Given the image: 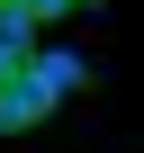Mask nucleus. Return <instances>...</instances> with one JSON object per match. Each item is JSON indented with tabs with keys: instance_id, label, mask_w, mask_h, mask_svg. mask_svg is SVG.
Instances as JSON below:
<instances>
[{
	"instance_id": "2",
	"label": "nucleus",
	"mask_w": 144,
	"mask_h": 153,
	"mask_svg": "<svg viewBox=\"0 0 144 153\" xmlns=\"http://www.w3.org/2000/svg\"><path fill=\"white\" fill-rule=\"evenodd\" d=\"M27 72H36V81H45L54 99H63V90H81V81H90V63H81V54H27Z\"/></svg>"
},
{
	"instance_id": "1",
	"label": "nucleus",
	"mask_w": 144,
	"mask_h": 153,
	"mask_svg": "<svg viewBox=\"0 0 144 153\" xmlns=\"http://www.w3.org/2000/svg\"><path fill=\"white\" fill-rule=\"evenodd\" d=\"M54 108V90L36 81V72H18V81H0V135H27L36 117Z\"/></svg>"
},
{
	"instance_id": "4",
	"label": "nucleus",
	"mask_w": 144,
	"mask_h": 153,
	"mask_svg": "<svg viewBox=\"0 0 144 153\" xmlns=\"http://www.w3.org/2000/svg\"><path fill=\"white\" fill-rule=\"evenodd\" d=\"M0 9H9V0H0Z\"/></svg>"
},
{
	"instance_id": "3",
	"label": "nucleus",
	"mask_w": 144,
	"mask_h": 153,
	"mask_svg": "<svg viewBox=\"0 0 144 153\" xmlns=\"http://www.w3.org/2000/svg\"><path fill=\"white\" fill-rule=\"evenodd\" d=\"M18 9H27V18H63L72 0H18Z\"/></svg>"
}]
</instances>
